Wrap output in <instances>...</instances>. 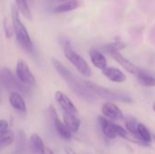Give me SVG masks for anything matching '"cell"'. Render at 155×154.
<instances>
[{
  "instance_id": "obj_30",
  "label": "cell",
  "mask_w": 155,
  "mask_h": 154,
  "mask_svg": "<svg viewBox=\"0 0 155 154\" xmlns=\"http://www.w3.org/2000/svg\"><path fill=\"white\" fill-rule=\"evenodd\" d=\"M153 110L155 112V103H153Z\"/></svg>"
},
{
  "instance_id": "obj_17",
  "label": "cell",
  "mask_w": 155,
  "mask_h": 154,
  "mask_svg": "<svg viewBox=\"0 0 155 154\" xmlns=\"http://www.w3.org/2000/svg\"><path fill=\"white\" fill-rule=\"evenodd\" d=\"M139 81V83L144 86H148V87H153L155 86V77L153 76L152 74H150L149 73L140 69L138 74L135 75Z\"/></svg>"
},
{
  "instance_id": "obj_3",
  "label": "cell",
  "mask_w": 155,
  "mask_h": 154,
  "mask_svg": "<svg viewBox=\"0 0 155 154\" xmlns=\"http://www.w3.org/2000/svg\"><path fill=\"white\" fill-rule=\"evenodd\" d=\"M61 44L64 48V54L66 59L75 67V69L84 77L88 78L92 74V70L88 63L85 61V59L81 56L77 52H75L73 47L71 46V44L69 40L64 39V42H61Z\"/></svg>"
},
{
  "instance_id": "obj_6",
  "label": "cell",
  "mask_w": 155,
  "mask_h": 154,
  "mask_svg": "<svg viewBox=\"0 0 155 154\" xmlns=\"http://www.w3.org/2000/svg\"><path fill=\"white\" fill-rule=\"evenodd\" d=\"M15 74L17 79L29 87H33L36 84V79L34 76L28 64L24 60H18L15 67Z\"/></svg>"
},
{
  "instance_id": "obj_26",
  "label": "cell",
  "mask_w": 155,
  "mask_h": 154,
  "mask_svg": "<svg viewBox=\"0 0 155 154\" xmlns=\"http://www.w3.org/2000/svg\"><path fill=\"white\" fill-rule=\"evenodd\" d=\"M8 131V123L5 120H0V135L5 134Z\"/></svg>"
},
{
  "instance_id": "obj_27",
  "label": "cell",
  "mask_w": 155,
  "mask_h": 154,
  "mask_svg": "<svg viewBox=\"0 0 155 154\" xmlns=\"http://www.w3.org/2000/svg\"><path fill=\"white\" fill-rule=\"evenodd\" d=\"M41 154H54V152H53V151H52L50 148L45 146V147L43 148L42 152H41Z\"/></svg>"
},
{
  "instance_id": "obj_29",
  "label": "cell",
  "mask_w": 155,
  "mask_h": 154,
  "mask_svg": "<svg viewBox=\"0 0 155 154\" xmlns=\"http://www.w3.org/2000/svg\"><path fill=\"white\" fill-rule=\"evenodd\" d=\"M50 2H52V3H56V4H61V3H63V2H65V1H67V0H49Z\"/></svg>"
},
{
  "instance_id": "obj_1",
  "label": "cell",
  "mask_w": 155,
  "mask_h": 154,
  "mask_svg": "<svg viewBox=\"0 0 155 154\" xmlns=\"http://www.w3.org/2000/svg\"><path fill=\"white\" fill-rule=\"evenodd\" d=\"M51 63L54 70L60 75V77L66 83L71 91H73L75 94L84 99L91 100L93 97V93L85 87L84 82H81L79 78H77L68 68H66L59 60L53 57L51 59Z\"/></svg>"
},
{
  "instance_id": "obj_12",
  "label": "cell",
  "mask_w": 155,
  "mask_h": 154,
  "mask_svg": "<svg viewBox=\"0 0 155 154\" xmlns=\"http://www.w3.org/2000/svg\"><path fill=\"white\" fill-rule=\"evenodd\" d=\"M9 103L13 109L19 113H26V104L23 96L16 91H12L9 94Z\"/></svg>"
},
{
  "instance_id": "obj_11",
  "label": "cell",
  "mask_w": 155,
  "mask_h": 154,
  "mask_svg": "<svg viewBox=\"0 0 155 154\" xmlns=\"http://www.w3.org/2000/svg\"><path fill=\"white\" fill-rule=\"evenodd\" d=\"M103 74L114 83H124L126 81L125 74L118 68L115 67H106L102 70Z\"/></svg>"
},
{
  "instance_id": "obj_2",
  "label": "cell",
  "mask_w": 155,
  "mask_h": 154,
  "mask_svg": "<svg viewBox=\"0 0 155 154\" xmlns=\"http://www.w3.org/2000/svg\"><path fill=\"white\" fill-rule=\"evenodd\" d=\"M11 20L14 26V34L19 46L26 53L34 52V44L30 34L20 18V12L15 5L11 6Z\"/></svg>"
},
{
  "instance_id": "obj_19",
  "label": "cell",
  "mask_w": 155,
  "mask_h": 154,
  "mask_svg": "<svg viewBox=\"0 0 155 154\" xmlns=\"http://www.w3.org/2000/svg\"><path fill=\"white\" fill-rule=\"evenodd\" d=\"M137 131H138V136H139V139L144 143L145 144H148L150 143H152V135L149 132V130L147 129V127L143 124V123H138V126H137Z\"/></svg>"
},
{
  "instance_id": "obj_8",
  "label": "cell",
  "mask_w": 155,
  "mask_h": 154,
  "mask_svg": "<svg viewBox=\"0 0 155 154\" xmlns=\"http://www.w3.org/2000/svg\"><path fill=\"white\" fill-rule=\"evenodd\" d=\"M54 98H55V101L60 105V107L62 108L63 112L73 113V114H79L77 108L75 107L74 103L66 94H64L61 91H56L54 93Z\"/></svg>"
},
{
  "instance_id": "obj_7",
  "label": "cell",
  "mask_w": 155,
  "mask_h": 154,
  "mask_svg": "<svg viewBox=\"0 0 155 154\" xmlns=\"http://www.w3.org/2000/svg\"><path fill=\"white\" fill-rule=\"evenodd\" d=\"M50 113H51V116H52V119H53V122H54V126L55 128L56 133L63 139L70 140L72 138V133H73L69 130V128L66 126V124L60 120L55 109L53 106L50 107Z\"/></svg>"
},
{
  "instance_id": "obj_5",
  "label": "cell",
  "mask_w": 155,
  "mask_h": 154,
  "mask_svg": "<svg viewBox=\"0 0 155 154\" xmlns=\"http://www.w3.org/2000/svg\"><path fill=\"white\" fill-rule=\"evenodd\" d=\"M0 81L1 84L7 90H13L16 92H21L22 93L29 94L31 93L30 87L21 83L17 77L14 75L12 71L9 68H3L0 71Z\"/></svg>"
},
{
  "instance_id": "obj_22",
  "label": "cell",
  "mask_w": 155,
  "mask_h": 154,
  "mask_svg": "<svg viewBox=\"0 0 155 154\" xmlns=\"http://www.w3.org/2000/svg\"><path fill=\"white\" fill-rule=\"evenodd\" d=\"M3 30L6 39H11L14 35V26L12 24V20L7 16H4L3 18Z\"/></svg>"
},
{
  "instance_id": "obj_10",
  "label": "cell",
  "mask_w": 155,
  "mask_h": 154,
  "mask_svg": "<svg viewBox=\"0 0 155 154\" xmlns=\"http://www.w3.org/2000/svg\"><path fill=\"white\" fill-rule=\"evenodd\" d=\"M120 65H122L128 73L132 74H134L136 75L140 70V68H138L136 65H134L131 61H129L127 58H125L121 53L120 51H117V50H114V51H111L108 53Z\"/></svg>"
},
{
  "instance_id": "obj_14",
  "label": "cell",
  "mask_w": 155,
  "mask_h": 154,
  "mask_svg": "<svg viewBox=\"0 0 155 154\" xmlns=\"http://www.w3.org/2000/svg\"><path fill=\"white\" fill-rule=\"evenodd\" d=\"M63 118H64V123L66 124V126L69 128V130L72 133L78 132L81 125V120L79 114H73V113L63 112Z\"/></svg>"
},
{
  "instance_id": "obj_28",
  "label": "cell",
  "mask_w": 155,
  "mask_h": 154,
  "mask_svg": "<svg viewBox=\"0 0 155 154\" xmlns=\"http://www.w3.org/2000/svg\"><path fill=\"white\" fill-rule=\"evenodd\" d=\"M64 152H65V154H77L74 150H72L70 148H65Z\"/></svg>"
},
{
  "instance_id": "obj_16",
  "label": "cell",
  "mask_w": 155,
  "mask_h": 154,
  "mask_svg": "<svg viewBox=\"0 0 155 154\" xmlns=\"http://www.w3.org/2000/svg\"><path fill=\"white\" fill-rule=\"evenodd\" d=\"M99 123L102 127L104 134L109 139H114L117 137V134L114 130V123L111 122V120L107 119L106 117L100 116Z\"/></svg>"
},
{
  "instance_id": "obj_18",
  "label": "cell",
  "mask_w": 155,
  "mask_h": 154,
  "mask_svg": "<svg viewBox=\"0 0 155 154\" xmlns=\"http://www.w3.org/2000/svg\"><path fill=\"white\" fill-rule=\"evenodd\" d=\"M15 5L17 6L19 12L23 15V16L25 19L32 21L33 20V15H32V12H31L30 7H29L27 0H15Z\"/></svg>"
},
{
  "instance_id": "obj_24",
  "label": "cell",
  "mask_w": 155,
  "mask_h": 154,
  "mask_svg": "<svg viewBox=\"0 0 155 154\" xmlns=\"http://www.w3.org/2000/svg\"><path fill=\"white\" fill-rule=\"evenodd\" d=\"M14 143V134L12 132L7 131L5 134L0 135V146L6 147Z\"/></svg>"
},
{
  "instance_id": "obj_15",
  "label": "cell",
  "mask_w": 155,
  "mask_h": 154,
  "mask_svg": "<svg viewBox=\"0 0 155 154\" xmlns=\"http://www.w3.org/2000/svg\"><path fill=\"white\" fill-rule=\"evenodd\" d=\"M81 5L80 0H67L61 4H58L53 10L55 14H64L67 12L74 11Z\"/></svg>"
},
{
  "instance_id": "obj_9",
  "label": "cell",
  "mask_w": 155,
  "mask_h": 154,
  "mask_svg": "<svg viewBox=\"0 0 155 154\" xmlns=\"http://www.w3.org/2000/svg\"><path fill=\"white\" fill-rule=\"evenodd\" d=\"M102 113L104 117L111 121H122L124 120V113L122 110L114 103L107 102L102 106Z\"/></svg>"
},
{
  "instance_id": "obj_31",
  "label": "cell",
  "mask_w": 155,
  "mask_h": 154,
  "mask_svg": "<svg viewBox=\"0 0 155 154\" xmlns=\"http://www.w3.org/2000/svg\"><path fill=\"white\" fill-rule=\"evenodd\" d=\"M0 103H1V97H0Z\"/></svg>"
},
{
  "instance_id": "obj_13",
  "label": "cell",
  "mask_w": 155,
  "mask_h": 154,
  "mask_svg": "<svg viewBox=\"0 0 155 154\" xmlns=\"http://www.w3.org/2000/svg\"><path fill=\"white\" fill-rule=\"evenodd\" d=\"M89 56H90L92 64L96 68L100 70H104V68L107 67V60L102 52L93 48L89 51Z\"/></svg>"
},
{
  "instance_id": "obj_4",
  "label": "cell",
  "mask_w": 155,
  "mask_h": 154,
  "mask_svg": "<svg viewBox=\"0 0 155 154\" xmlns=\"http://www.w3.org/2000/svg\"><path fill=\"white\" fill-rule=\"evenodd\" d=\"M84 84L85 87L93 94H96L100 97L109 99V100H114V101H121V102H124V103L132 102V99L124 93L112 91L108 88L103 87V86L96 84L90 82V81H84Z\"/></svg>"
},
{
  "instance_id": "obj_25",
  "label": "cell",
  "mask_w": 155,
  "mask_h": 154,
  "mask_svg": "<svg viewBox=\"0 0 155 154\" xmlns=\"http://www.w3.org/2000/svg\"><path fill=\"white\" fill-rule=\"evenodd\" d=\"M114 130H115V133H116L117 136H119L121 138H124V139H128V131L126 129H124L121 125H118V124L114 123Z\"/></svg>"
},
{
  "instance_id": "obj_23",
  "label": "cell",
  "mask_w": 155,
  "mask_h": 154,
  "mask_svg": "<svg viewBox=\"0 0 155 154\" xmlns=\"http://www.w3.org/2000/svg\"><path fill=\"white\" fill-rule=\"evenodd\" d=\"M125 47H126L125 43H124L123 41H121L119 39H116L113 43H110V44H107L106 45H104V50L108 54L111 51H114V50L120 51V50H122V49H124Z\"/></svg>"
},
{
  "instance_id": "obj_21",
  "label": "cell",
  "mask_w": 155,
  "mask_h": 154,
  "mask_svg": "<svg viewBox=\"0 0 155 154\" xmlns=\"http://www.w3.org/2000/svg\"><path fill=\"white\" fill-rule=\"evenodd\" d=\"M137 121L134 118V117H128L125 120V127L126 130L128 131V133H130L134 138L139 139L138 136V131H137V126H138ZM140 140V139H139Z\"/></svg>"
},
{
  "instance_id": "obj_20",
  "label": "cell",
  "mask_w": 155,
  "mask_h": 154,
  "mask_svg": "<svg viewBox=\"0 0 155 154\" xmlns=\"http://www.w3.org/2000/svg\"><path fill=\"white\" fill-rule=\"evenodd\" d=\"M30 143H31L32 150H33L35 153H41L43 148L45 147L44 142H43L42 138H41L37 133H33V134L31 135Z\"/></svg>"
}]
</instances>
